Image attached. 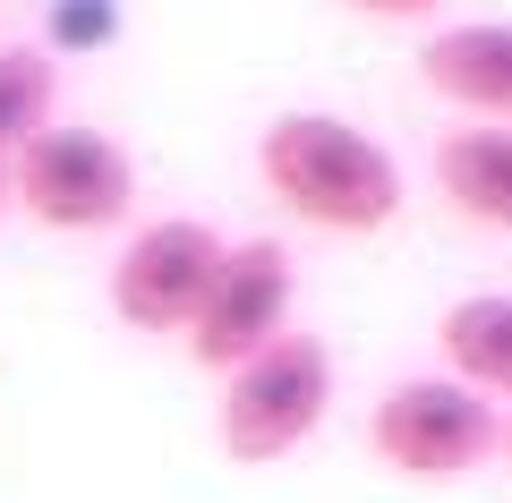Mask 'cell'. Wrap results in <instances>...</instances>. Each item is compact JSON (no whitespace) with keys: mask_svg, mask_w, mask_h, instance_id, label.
I'll use <instances>...</instances> for the list:
<instances>
[{"mask_svg":"<svg viewBox=\"0 0 512 503\" xmlns=\"http://www.w3.org/2000/svg\"><path fill=\"white\" fill-rule=\"evenodd\" d=\"M291 248H274V239H239L231 256H222L214 290H205L197 324H188L180 342L197 367H214V376H231V367H248L265 342H282L291 333Z\"/></svg>","mask_w":512,"mask_h":503,"instance_id":"cell-6","label":"cell"},{"mask_svg":"<svg viewBox=\"0 0 512 503\" xmlns=\"http://www.w3.org/2000/svg\"><path fill=\"white\" fill-rule=\"evenodd\" d=\"M427 94H444L453 111L478 120H512V18H478V26H444L419 52Z\"/></svg>","mask_w":512,"mask_h":503,"instance_id":"cell-7","label":"cell"},{"mask_svg":"<svg viewBox=\"0 0 512 503\" xmlns=\"http://www.w3.org/2000/svg\"><path fill=\"white\" fill-rule=\"evenodd\" d=\"M222 256H231V239L214 222H188V214L146 222L120 248V265H111V316L128 333H188L205 290H214V273H222Z\"/></svg>","mask_w":512,"mask_h":503,"instance_id":"cell-5","label":"cell"},{"mask_svg":"<svg viewBox=\"0 0 512 503\" xmlns=\"http://www.w3.org/2000/svg\"><path fill=\"white\" fill-rule=\"evenodd\" d=\"M504 469H512V418H504Z\"/></svg>","mask_w":512,"mask_h":503,"instance_id":"cell-13","label":"cell"},{"mask_svg":"<svg viewBox=\"0 0 512 503\" xmlns=\"http://www.w3.org/2000/svg\"><path fill=\"white\" fill-rule=\"evenodd\" d=\"M436 188L453 197L461 222L512 231V128H453L436 145Z\"/></svg>","mask_w":512,"mask_h":503,"instance_id":"cell-8","label":"cell"},{"mask_svg":"<svg viewBox=\"0 0 512 503\" xmlns=\"http://www.w3.org/2000/svg\"><path fill=\"white\" fill-rule=\"evenodd\" d=\"M0 205H9V162H0Z\"/></svg>","mask_w":512,"mask_h":503,"instance_id":"cell-14","label":"cell"},{"mask_svg":"<svg viewBox=\"0 0 512 503\" xmlns=\"http://www.w3.org/2000/svg\"><path fill=\"white\" fill-rule=\"evenodd\" d=\"M52 94H60L52 52H35V43H0V162H18L26 145L52 128Z\"/></svg>","mask_w":512,"mask_h":503,"instance_id":"cell-10","label":"cell"},{"mask_svg":"<svg viewBox=\"0 0 512 503\" xmlns=\"http://www.w3.org/2000/svg\"><path fill=\"white\" fill-rule=\"evenodd\" d=\"M367 452L410 486H453L487 452H504V418L487 393H470L453 376H402L367 410Z\"/></svg>","mask_w":512,"mask_h":503,"instance_id":"cell-2","label":"cell"},{"mask_svg":"<svg viewBox=\"0 0 512 503\" xmlns=\"http://www.w3.org/2000/svg\"><path fill=\"white\" fill-rule=\"evenodd\" d=\"M436 350H444V376H453V384L512 401V290L453 299V307L436 316Z\"/></svg>","mask_w":512,"mask_h":503,"instance_id":"cell-9","label":"cell"},{"mask_svg":"<svg viewBox=\"0 0 512 503\" xmlns=\"http://www.w3.org/2000/svg\"><path fill=\"white\" fill-rule=\"evenodd\" d=\"M128 197H137V162L103 128H43L9 162V205H26L43 231H111Z\"/></svg>","mask_w":512,"mask_h":503,"instance_id":"cell-4","label":"cell"},{"mask_svg":"<svg viewBox=\"0 0 512 503\" xmlns=\"http://www.w3.org/2000/svg\"><path fill=\"white\" fill-rule=\"evenodd\" d=\"M103 26H111L103 0H69V9H52V43H60V52H69V43H94Z\"/></svg>","mask_w":512,"mask_h":503,"instance_id":"cell-11","label":"cell"},{"mask_svg":"<svg viewBox=\"0 0 512 503\" xmlns=\"http://www.w3.org/2000/svg\"><path fill=\"white\" fill-rule=\"evenodd\" d=\"M333 410V350L316 333H282L265 342L248 367L222 376V452L239 469H265V461H291Z\"/></svg>","mask_w":512,"mask_h":503,"instance_id":"cell-3","label":"cell"},{"mask_svg":"<svg viewBox=\"0 0 512 503\" xmlns=\"http://www.w3.org/2000/svg\"><path fill=\"white\" fill-rule=\"evenodd\" d=\"M350 9H367V18H427L436 0H350Z\"/></svg>","mask_w":512,"mask_h":503,"instance_id":"cell-12","label":"cell"},{"mask_svg":"<svg viewBox=\"0 0 512 503\" xmlns=\"http://www.w3.org/2000/svg\"><path fill=\"white\" fill-rule=\"evenodd\" d=\"M256 171L299 222L333 239H367L402 214V162L333 111H282L256 145Z\"/></svg>","mask_w":512,"mask_h":503,"instance_id":"cell-1","label":"cell"}]
</instances>
